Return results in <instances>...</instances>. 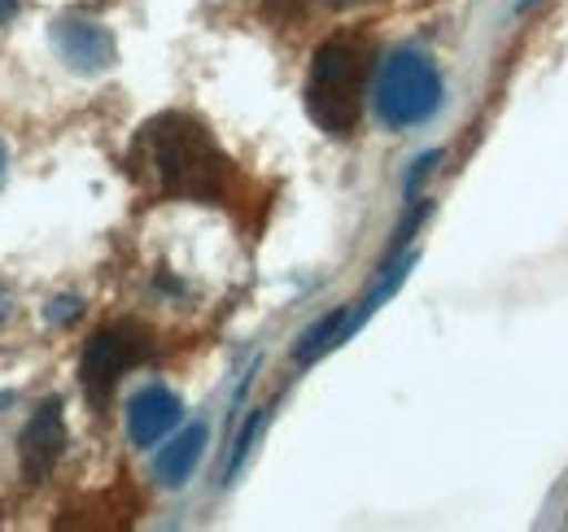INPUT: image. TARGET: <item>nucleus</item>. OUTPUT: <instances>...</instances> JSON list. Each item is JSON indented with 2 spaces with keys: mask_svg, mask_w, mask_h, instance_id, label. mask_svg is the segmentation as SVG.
Masks as SVG:
<instances>
[{
  "mask_svg": "<svg viewBox=\"0 0 568 532\" xmlns=\"http://www.w3.org/2000/svg\"><path fill=\"white\" fill-rule=\"evenodd\" d=\"M132 171L149 180L162 197L223 201L232 184V157L193 114H158L132 144Z\"/></svg>",
  "mask_w": 568,
  "mask_h": 532,
  "instance_id": "f257e3e1",
  "label": "nucleus"
},
{
  "mask_svg": "<svg viewBox=\"0 0 568 532\" xmlns=\"http://www.w3.org/2000/svg\"><path fill=\"white\" fill-rule=\"evenodd\" d=\"M372 74V49L358 35H333L315 49L306 74V114L333 140L355 135L363 119V92Z\"/></svg>",
  "mask_w": 568,
  "mask_h": 532,
  "instance_id": "f03ea898",
  "label": "nucleus"
},
{
  "mask_svg": "<svg viewBox=\"0 0 568 532\" xmlns=\"http://www.w3.org/2000/svg\"><path fill=\"white\" fill-rule=\"evenodd\" d=\"M372 105H376V119L389 132L420 127L442 105V74H437V66L428 62L425 53L398 49V53L385 58V66L376 74Z\"/></svg>",
  "mask_w": 568,
  "mask_h": 532,
  "instance_id": "7ed1b4c3",
  "label": "nucleus"
},
{
  "mask_svg": "<svg viewBox=\"0 0 568 532\" xmlns=\"http://www.w3.org/2000/svg\"><path fill=\"white\" fill-rule=\"evenodd\" d=\"M153 358V336L144 332L141 324H110L92 336L79 354V389L97 410H105L119 380Z\"/></svg>",
  "mask_w": 568,
  "mask_h": 532,
  "instance_id": "20e7f679",
  "label": "nucleus"
},
{
  "mask_svg": "<svg viewBox=\"0 0 568 532\" xmlns=\"http://www.w3.org/2000/svg\"><path fill=\"white\" fill-rule=\"evenodd\" d=\"M67 450V423H62V401L49 398L36 406V415L27 419L22 428V441H18V463H22V475L27 484H40L49 480V471L58 467Z\"/></svg>",
  "mask_w": 568,
  "mask_h": 532,
  "instance_id": "39448f33",
  "label": "nucleus"
},
{
  "mask_svg": "<svg viewBox=\"0 0 568 532\" xmlns=\"http://www.w3.org/2000/svg\"><path fill=\"white\" fill-rule=\"evenodd\" d=\"M53 44H58V53L71 62V70H83V74H101V70L114 66V35H110L101 22L62 18V22L53 27Z\"/></svg>",
  "mask_w": 568,
  "mask_h": 532,
  "instance_id": "423d86ee",
  "label": "nucleus"
},
{
  "mask_svg": "<svg viewBox=\"0 0 568 532\" xmlns=\"http://www.w3.org/2000/svg\"><path fill=\"white\" fill-rule=\"evenodd\" d=\"M180 415H184V406L180 398L171 393V389H162V385H149L141 389L132 406H128V437H132V446H158L175 423H180Z\"/></svg>",
  "mask_w": 568,
  "mask_h": 532,
  "instance_id": "0eeeda50",
  "label": "nucleus"
},
{
  "mask_svg": "<svg viewBox=\"0 0 568 532\" xmlns=\"http://www.w3.org/2000/svg\"><path fill=\"white\" fill-rule=\"evenodd\" d=\"M202 450H206V428L202 423H193L189 432H180L162 454H158V463H153V471H158V480L166 484V489H180L193 471H197V463H202Z\"/></svg>",
  "mask_w": 568,
  "mask_h": 532,
  "instance_id": "6e6552de",
  "label": "nucleus"
},
{
  "mask_svg": "<svg viewBox=\"0 0 568 532\" xmlns=\"http://www.w3.org/2000/svg\"><path fill=\"white\" fill-rule=\"evenodd\" d=\"M342 328H346V310H333V315H324L311 332L297 340V362H315L324 349H333V345H342Z\"/></svg>",
  "mask_w": 568,
  "mask_h": 532,
  "instance_id": "1a4fd4ad",
  "label": "nucleus"
},
{
  "mask_svg": "<svg viewBox=\"0 0 568 532\" xmlns=\"http://www.w3.org/2000/svg\"><path fill=\"white\" fill-rule=\"evenodd\" d=\"M79 310H83L79 297H62V301H53V306L44 310V319H49V324H71Z\"/></svg>",
  "mask_w": 568,
  "mask_h": 532,
  "instance_id": "9d476101",
  "label": "nucleus"
},
{
  "mask_svg": "<svg viewBox=\"0 0 568 532\" xmlns=\"http://www.w3.org/2000/svg\"><path fill=\"white\" fill-rule=\"evenodd\" d=\"M18 4H22V0H0V27H4V22L18 13Z\"/></svg>",
  "mask_w": 568,
  "mask_h": 532,
  "instance_id": "9b49d317",
  "label": "nucleus"
},
{
  "mask_svg": "<svg viewBox=\"0 0 568 532\" xmlns=\"http://www.w3.org/2000/svg\"><path fill=\"white\" fill-rule=\"evenodd\" d=\"M13 401V393H0V406H9Z\"/></svg>",
  "mask_w": 568,
  "mask_h": 532,
  "instance_id": "f8f14e48",
  "label": "nucleus"
},
{
  "mask_svg": "<svg viewBox=\"0 0 568 532\" xmlns=\"http://www.w3.org/2000/svg\"><path fill=\"white\" fill-rule=\"evenodd\" d=\"M0 175H4V149H0Z\"/></svg>",
  "mask_w": 568,
  "mask_h": 532,
  "instance_id": "ddd939ff",
  "label": "nucleus"
}]
</instances>
